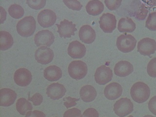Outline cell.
<instances>
[{
	"instance_id": "e0dca14e",
	"label": "cell",
	"mask_w": 156,
	"mask_h": 117,
	"mask_svg": "<svg viewBox=\"0 0 156 117\" xmlns=\"http://www.w3.org/2000/svg\"><path fill=\"white\" fill-rule=\"evenodd\" d=\"M1 106L8 107L14 103L17 99L16 92L9 88H4L0 91Z\"/></svg>"
},
{
	"instance_id": "836d02e7",
	"label": "cell",
	"mask_w": 156,
	"mask_h": 117,
	"mask_svg": "<svg viewBox=\"0 0 156 117\" xmlns=\"http://www.w3.org/2000/svg\"><path fill=\"white\" fill-rule=\"evenodd\" d=\"M79 99H76L74 98L70 97H67L64 98L63 99V101H64V105L66 107V108L68 109L73 106H75L77 105V101H79Z\"/></svg>"
},
{
	"instance_id": "74e56055",
	"label": "cell",
	"mask_w": 156,
	"mask_h": 117,
	"mask_svg": "<svg viewBox=\"0 0 156 117\" xmlns=\"http://www.w3.org/2000/svg\"><path fill=\"white\" fill-rule=\"evenodd\" d=\"M25 117H46V116L45 114L42 111L34 110L27 112Z\"/></svg>"
},
{
	"instance_id": "5bb4252c",
	"label": "cell",
	"mask_w": 156,
	"mask_h": 117,
	"mask_svg": "<svg viewBox=\"0 0 156 117\" xmlns=\"http://www.w3.org/2000/svg\"><path fill=\"white\" fill-rule=\"evenodd\" d=\"M66 91L64 85L58 83H53L48 86L46 94L52 100H58L65 96Z\"/></svg>"
},
{
	"instance_id": "30bf717a",
	"label": "cell",
	"mask_w": 156,
	"mask_h": 117,
	"mask_svg": "<svg viewBox=\"0 0 156 117\" xmlns=\"http://www.w3.org/2000/svg\"><path fill=\"white\" fill-rule=\"evenodd\" d=\"M54 54L52 49L47 46H41L37 49L35 53V58L41 65H47L53 60Z\"/></svg>"
},
{
	"instance_id": "44dd1931",
	"label": "cell",
	"mask_w": 156,
	"mask_h": 117,
	"mask_svg": "<svg viewBox=\"0 0 156 117\" xmlns=\"http://www.w3.org/2000/svg\"><path fill=\"white\" fill-rule=\"evenodd\" d=\"M96 90L91 85H86L82 87L80 91V98L85 102L93 101L96 98Z\"/></svg>"
},
{
	"instance_id": "e575fe53",
	"label": "cell",
	"mask_w": 156,
	"mask_h": 117,
	"mask_svg": "<svg viewBox=\"0 0 156 117\" xmlns=\"http://www.w3.org/2000/svg\"><path fill=\"white\" fill-rule=\"evenodd\" d=\"M29 100L33 102V105L35 106H38L41 105L43 101V97L39 93H36L33 95Z\"/></svg>"
},
{
	"instance_id": "3957f363",
	"label": "cell",
	"mask_w": 156,
	"mask_h": 117,
	"mask_svg": "<svg viewBox=\"0 0 156 117\" xmlns=\"http://www.w3.org/2000/svg\"><path fill=\"white\" fill-rule=\"evenodd\" d=\"M68 72L72 79L80 80L83 79L87 75V64L83 61L80 60L73 61L68 66Z\"/></svg>"
},
{
	"instance_id": "d6a6232c",
	"label": "cell",
	"mask_w": 156,
	"mask_h": 117,
	"mask_svg": "<svg viewBox=\"0 0 156 117\" xmlns=\"http://www.w3.org/2000/svg\"><path fill=\"white\" fill-rule=\"evenodd\" d=\"M63 117H82L81 111L76 108L68 109L65 112Z\"/></svg>"
},
{
	"instance_id": "f546056e",
	"label": "cell",
	"mask_w": 156,
	"mask_h": 117,
	"mask_svg": "<svg viewBox=\"0 0 156 117\" xmlns=\"http://www.w3.org/2000/svg\"><path fill=\"white\" fill-rule=\"evenodd\" d=\"M63 2L66 6L73 10L79 11L83 7V5L78 1L75 0H63Z\"/></svg>"
},
{
	"instance_id": "ffe728a7",
	"label": "cell",
	"mask_w": 156,
	"mask_h": 117,
	"mask_svg": "<svg viewBox=\"0 0 156 117\" xmlns=\"http://www.w3.org/2000/svg\"><path fill=\"white\" fill-rule=\"evenodd\" d=\"M62 71L56 66H49L44 70V76L45 79L50 82H55L62 77Z\"/></svg>"
},
{
	"instance_id": "8d00e7d4",
	"label": "cell",
	"mask_w": 156,
	"mask_h": 117,
	"mask_svg": "<svg viewBox=\"0 0 156 117\" xmlns=\"http://www.w3.org/2000/svg\"><path fill=\"white\" fill-rule=\"evenodd\" d=\"M148 108L150 112L156 116V96H154L149 101Z\"/></svg>"
},
{
	"instance_id": "ba28073f",
	"label": "cell",
	"mask_w": 156,
	"mask_h": 117,
	"mask_svg": "<svg viewBox=\"0 0 156 117\" xmlns=\"http://www.w3.org/2000/svg\"><path fill=\"white\" fill-rule=\"evenodd\" d=\"M39 24L44 28H48L55 24L57 16L55 12L50 9H44L39 13L37 17Z\"/></svg>"
},
{
	"instance_id": "7a4b0ae2",
	"label": "cell",
	"mask_w": 156,
	"mask_h": 117,
	"mask_svg": "<svg viewBox=\"0 0 156 117\" xmlns=\"http://www.w3.org/2000/svg\"><path fill=\"white\" fill-rule=\"evenodd\" d=\"M36 21L32 16H27L17 23V31L20 35L23 37L31 36L36 30Z\"/></svg>"
},
{
	"instance_id": "60d3db41",
	"label": "cell",
	"mask_w": 156,
	"mask_h": 117,
	"mask_svg": "<svg viewBox=\"0 0 156 117\" xmlns=\"http://www.w3.org/2000/svg\"><path fill=\"white\" fill-rule=\"evenodd\" d=\"M134 117L133 116H132V115H130V116H128V117Z\"/></svg>"
},
{
	"instance_id": "d6986e66",
	"label": "cell",
	"mask_w": 156,
	"mask_h": 117,
	"mask_svg": "<svg viewBox=\"0 0 156 117\" xmlns=\"http://www.w3.org/2000/svg\"><path fill=\"white\" fill-rule=\"evenodd\" d=\"M79 36L80 41L87 44L93 43L96 37L95 30L89 25H84L80 27Z\"/></svg>"
},
{
	"instance_id": "4316f807",
	"label": "cell",
	"mask_w": 156,
	"mask_h": 117,
	"mask_svg": "<svg viewBox=\"0 0 156 117\" xmlns=\"http://www.w3.org/2000/svg\"><path fill=\"white\" fill-rule=\"evenodd\" d=\"M9 13L12 18L19 19L23 17L24 11L21 5L17 4H13L9 7Z\"/></svg>"
},
{
	"instance_id": "f1b7e54d",
	"label": "cell",
	"mask_w": 156,
	"mask_h": 117,
	"mask_svg": "<svg viewBox=\"0 0 156 117\" xmlns=\"http://www.w3.org/2000/svg\"><path fill=\"white\" fill-rule=\"evenodd\" d=\"M27 3L29 7L35 10L43 9L45 6L46 1L45 0H27Z\"/></svg>"
},
{
	"instance_id": "6da1fadb",
	"label": "cell",
	"mask_w": 156,
	"mask_h": 117,
	"mask_svg": "<svg viewBox=\"0 0 156 117\" xmlns=\"http://www.w3.org/2000/svg\"><path fill=\"white\" fill-rule=\"evenodd\" d=\"M130 95L134 101L142 104L149 99L150 95V88L145 83L136 82L131 88Z\"/></svg>"
},
{
	"instance_id": "8992f818",
	"label": "cell",
	"mask_w": 156,
	"mask_h": 117,
	"mask_svg": "<svg viewBox=\"0 0 156 117\" xmlns=\"http://www.w3.org/2000/svg\"><path fill=\"white\" fill-rule=\"evenodd\" d=\"M99 24L100 28L104 32L112 33L116 28L117 25L116 17L109 13L104 14L100 17Z\"/></svg>"
},
{
	"instance_id": "8fae6325",
	"label": "cell",
	"mask_w": 156,
	"mask_h": 117,
	"mask_svg": "<svg viewBox=\"0 0 156 117\" xmlns=\"http://www.w3.org/2000/svg\"><path fill=\"white\" fill-rule=\"evenodd\" d=\"M15 83L20 87L28 86L32 80V75L30 71L24 68H20L15 72L14 75Z\"/></svg>"
},
{
	"instance_id": "83f0119b",
	"label": "cell",
	"mask_w": 156,
	"mask_h": 117,
	"mask_svg": "<svg viewBox=\"0 0 156 117\" xmlns=\"http://www.w3.org/2000/svg\"><path fill=\"white\" fill-rule=\"evenodd\" d=\"M146 28L151 31H156V12L149 14L145 22Z\"/></svg>"
},
{
	"instance_id": "9a60e30c",
	"label": "cell",
	"mask_w": 156,
	"mask_h": 117,
	"mask_svg": "<svg viewBox=\"0 0 156 117\" xmlns=\"http://www.w3.org/2000/svg\"><path fill=\"white\" fill-rule=\"evenodd\" d=\"M85 45L78 41H74L70 43L67 49L68 54L73 58H81L86 54Z\"/></svg>"
},
{
	"instance_id": "cb8c5ba5",
	"label": "cell",
	"mask_w": 156,
	"mask_h": 117,
	"mask_svg": "<svg viewBox=\"0 0 156 117\" xmlns=\"http://www.w3.org/2000/svg\"><path fill=\"white\" fill-rule=\"evenodd\" d=\"M134 2H135V4H134L132 9V16L135 17L138 20H144L147 15L148 12L147 8L144 4L141 3L140 1Z\"/></svg>"
},
{
	"instance_id": "603a6c76",
	"label": "cell",
	"mask_w": 156,
	"mask_h": 117,
	"mask_svg": "<svg viewBox=\"0 0 156 117\" xmlns=\"http://www.w3.org/2000/svg\"><path fill=\"white\" fill-rule=\"evenodd\" d=\"M136 28L134 21L130 18H122L119 20L118 29L121 33H132Z\"/></svg>"
},
{
	"instance_id": "7c38bea8",
	"label": "cell",
	"mask_w": 156,
	"mask_h": 117,
	"mask_svg": "<svg viewBox=\"0 0 156 117\" xmlns=\"http://www.w3.org/2000/svg\"><path fill=\"white\" fill-rule=\"evenodd\" d=\"M58 27L57 32L61 38H71L72 36L75 35V32L77 30L76 28V24L72 22H70L67 20L65 19L62 21L60 24H56Z\"/></svg>"
},
{
	"instance_id": "ab89813d",
	"label": "cell",
	"mask_w": 156,
	"mask_h": 117,
	"mask_svg": "<svg viewBox=\"0 0 156 117\" xmlns=\"http://www.w3.org/2000/svg\"><path fill=\"white\" fill-rule=\"evenodd\" d=\"M143 117H154V116H151V115H146V116H144Z\"/></svg>"
},
{
	"instance_id": "277c9868",
	"label": "cell",
	"mask_w": 156,
	"mask_h": 117,
	"mask_svg": "<svg viewBox=\"0 0 156 117\" xmlns=\"http://www.w3.org/2000/svg\"><path fill=\"white\" fill-rule=\"evenodd\" d=\"M136 44V39L130 34H122L118 37L116 41L117 48L123 53H129L133 51Z\"/></svg>"
},
{
	"instance_id": "d590c367",
	"label": "cell",
	"mask_w": 156,
	"mask_h": 117,
	"mask_svg": "<svg viewBox=\"0 0 156 117\" xmlns=\"http://www.w3.org/2000/svg\"><path fill=\"white\" fill-rule=\"evenodd\" d=\"M82 117H99V113L95 109L89 108L84 111Z\"/></svg>"
},
{
	"instance_id": "ac0fdd59",
	"label": "cell",
	"mask_w": 156,
	"mask_h": 117,
	"mask_svg": "<svg viewBox=\"0 0 156 117\" xmlns=\"http://www.w3.org/2000/svg\"><path fill=\"white\" fill-rule=\"evenodd\" d=\"M115 74L120 77H126L131 74L133 70V65L126 61H121L116 63L115 66Z\"/></svg>"
},
{
	"instance_id": "7402d4cb",
	"label": "cell",
	"mask_w": 156,
	"mask_h": 117,
	"mask_svg": "<svg viewBox=\"0 0 156 117\" xmlns=\"http://www.w3.org/2000/svg\"><path fill=\"white\" fill-rule=\"evenodd\" d=\"M85 8L87 13L92 16H96L103 12L104 5L99 0H92L88 2Z\"/></svg>"
},
{
	"instance_id": "d4e9b609",
	"label": "cell",
	"mask_w": 156,
	"mask_h": 117,
	"mask_svg": "<svg viewBox=\"0 0 156 117\" xmlns=\"http://www.w3.org/2000/svg\"><path fill=\"white\" fill-rule=\"evenodd\" d=\"M1 48L0 49L2 51L8 50L10 48L13 44V39L11 34L5 31H1Z\"/></svg>"
},
{
	"instance_id": "1f68e13d",
	"label": "cell",
	"mask_w": 156,
	"mask_h": 117,
	"mask_svg": "<svg viewBox=\"0 0 156 117\" xmlns=\"http://www.w3.org/2000/svg\"><path fill=\"white\" fill-rule=\"evenodd\" d=\"M121 0H105V3L106 7L110 10H115L121 6Z\"/></svg>"
},
{
	"instance_id": "5b68a950",
	"label": "cell",
	"mask_w": 156,
	"mask_h": 117,
	"mask_svg": "<svg viewBox=\"0 0 156 117\" xmlns=\"http://www.w3.org/2000/svg\"><path fill=\"white\" fill-rule=\"evenodd\" d=\"M134 105L131 100L123 98L116 101L114 105V111L117 116L124 117L133 112Z\"/></svg>"
},
{
	"instance_id": "4dcf8cb0",
	"label": "cell",
	"mask_w": 156,
	"mask_h": 117,
	"mask_svg": "<svg viewBox=\"0 0 156 117\" xmlns=\"http://www.w3.org/2000/svg\"><path fill=\"white\" fill-rule=\"evenodd\" d=\"M147 72L150 77L156 78V57L150 60L148 63Z\"/></svg>"
},
{
	"instance_id": "2e32d148",
	"label": "cell",
	"mask_w": 156,
	"mask_h": 117,
	"mask_svg": "<svg viewBox=\"0 0 156 117\" xmlns=\"http://www.w3.org/2000/svg\"><path fill=\"white\" fill-rule=\"evenodd\" d=\"M122 88L119 83H112L106 86L104 90L105 97L109 100H115L122 96Z\"/></svg>"
},
{
	"instance_id": "f35d334b",
	"label": "cell",
	"mask_w": 156,
	"mask_h": 117,
	"mask_svg": "<svg viewBox=\"0 0 156 117\" xmlns=\"http://www.w3.org/2000/svg\"><path fill=\"white\" fill-rule=\"evenodd\" d=\"M0 8H1V23L2 24L4 23V22L6 20V12L5 10L3 9V7L1 6Z\"/></svg>"
},
{
	"instance_id": "484cf974",
	"label": "cell",
	"mask_w": 156,
	"mask_h": 117,
	"mask_svg": "<svg viewBox=\"0 0 156 117\" xmlns=\"http://www.w3.org/2000/svg\"><path fill=\"white\" fill-rule=\"evenodd\" d=\"M16 109L22 115L27 114V112L32 111L33 109L32 105L25 98H20L16 102Z\"/></svg>"
},
{
	"instance_id": "9c48e42d",
	"label": "cell",
	"mask_w": 156,
	"mask_h": 117,
	"mask_svg": "<svg viewBox=\"0 0 156 117\" xmlns=\"http://www.w3.org/2000/svg\"><path fill=\"white\" fill-rule=\"evenodd\" d=\"M94 77L98 84L105 85L112 80L113 72L109 67L103 65L97 69Z\"/></svg>"
},
{
	"instance_id": "4fadbf2b",
	"label": "cell",
	"mask_w": 156,
	"mask_h": 117,
	"mask_svg": "<svg viewBox=\"0 0 156 117\" xmlns=\"http://www.w3.org/2000/svg\"><path fill=\"white\" fill-rule=\"evenodd\" d=\"M55 40V36L51 31L48 30H44L38 32L34 37V41L37 46L45 45L51 46Z\"/></svg>"
},
{
	"instance_id": "52a82bcc",
	"label": "cell",
	"mask_w": 156,
	"mask_h": 117,
	"mask_svg": "<svg viewBox=\"0 0 156 117\" xmlns=\"http://www.w3.org/2000/svg\"><path fill=\"white\" fill-rule=\"evenodd\" d=\"M137 49L141 55L150 56L156 51V41L151 38H144L139 41Z\"/></svg>"
}]
</instances>
